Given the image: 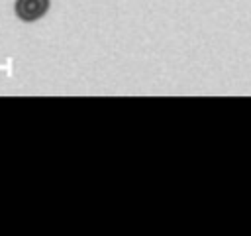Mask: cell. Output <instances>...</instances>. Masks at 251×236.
I'll list each match as a JSON object with an SVG mask.
<instances>
[{"instance_id":"cell-1","label":"cell","mask_w":251,"mask_h":236,"mask_svg":"<svg viewBox=\"0 0 251 236\" xmlns=\"http://www.w3.org/2000/svg\"><path fill=\"white\" fill-rule=\"evenodd\" d=\"M49 8V0H16V14L24 22L39 20Z\"/></svg>"}]
</instances>
